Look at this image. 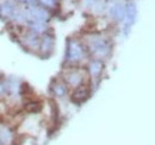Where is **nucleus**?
<instances>
[{"label":"nucleus","instance_id":"obj_1","mask_svg":"<svg viewBox=\"0 0 155 145\" xmlns=\"http://www.w3.org/2000/svg\"><path fill=\"white\" fill-rule=\"evenodd\" d=\"M124 13H125V8H124V6L120 5V4L114 5V6L111 7V10H110V14L116 19H122L124 17Z\"/></svg>","mask_w":155,"mask_h":145},{"label":"nucleus","instance_id":"obj_2","mask_svg":"<svg viewBox=\"0 0 155 145\" xmlns=\"http://www.w3.org/2000/svg\"><path fill=\"white\" fill-rule=\"evenodd\" d=\"M30 12H31V14H32L35 18L38 19V20H44V19H48V17H49V14H48V12H47L45 10L38 8V7H34Z\"/></svg>","mask_w":155,"mask_h":145},{"label":"nucleus","instance_id":"obj_3","mask_svg":"<svg viewBox=\"0 0 155 145\" xmlns=\"http://www.w3.org/2000/svg\"><path fill=\"white\" fill-rule=\"evenodd\" d=\"M13 12H15V7H13L12 4H10V2H4V4L0 6V13H2V14L6 16V17L11 16Z\"/></svg>","mask_w":155,"mask_h":145},{"label":"nucleus","instance_id":"obj_4","mask_svg":"<svg viewBox=\"0 0 155 145\" xmlns=\"http://www.w3.org/2000/svg\"><path fill=\"white\" fill-rule=\"evenodd\" d=\"M39 2L48 7H54L56 5V0H39Z\"/></svg>","mask_w":155,"mask_h":145},{"label":"nucleus","instance_id":"obj_5","mask_svg":"<svg viewBox=\"0 0 155 145\" xmlns=\"http://www.w3.org/2000/svg\"><path fill=\"white\" fill-rule=\"evenodd\" d=\"M20 2H25V4H34L35 0H18Z\"/></svg>","mask_w":155,"mask_h":145}]
</instances>
